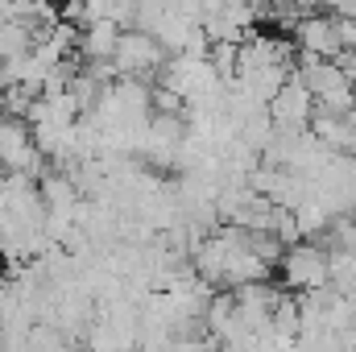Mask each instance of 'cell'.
I'll list each match as a JSON object with an SVG mask.
<instances>
[{
    "mask_svg": "<svg viewBox=\"0 0 356 352\" xmlns=\"http://www.w3.org/2000/svg\"><path fill=\"white\" fill-rule=\"evenodd\" d=\"M266 112H269L273 133H307V125L315 116V99H311V91L302 88L298 79H286L282 88L269 95Z\"/></svg>",
    "mask_w": 356,
    "mask_h": 352,
    "instance_id": "3",
    "label": "cell"
},
{
    "mask_svg": "<svg viewBox=\"0 0 356 352\" xmlns=\"http://www.w3.org/2000/svg\"><path fill=\"white\" fill-rule=\"evenodd\" d=\"M290 33H294L298 54H307V58H336L340 54V25L332 13H302L290 25Z\"/></svg>",
    "mask_w": 356,
    "mask_h": 352,
    "instance_id": "4",
    "label": "cell"
},
{
    "mask_svg": "<svg viewBox=\"0 0 356 352\" xmlns=\"http://www.w3.org/2000/svg\"><path fill=\"white\" fill-rule=\"evenodd\" d=\"M170 54L162 50V42L154 38V33H145V29H120V38H116V50H112V71L116 75H124V79H154L158 71H162V63H166Z\"/></svg>",
    "mask_w": 356,
    "mask_h": 352,
    "instance_id": "1",
    "label": "cell"
},
{
    "mask_svg": "<svg viewBox=\"0 0 356 352\" xmlns=\"http://www.w3.org/2000/svg\"><path fill=\"white\" fill-rule=\"evenodd\" d=\"M282 273V286L307 294V290H323L327 286V249L319 241H298L290 249H282V257L273 265Z\"/></svg>",
    "mask_w": 356,
    "mask_h": 352,
    "instance_id": "2",
    "label": "cell"
},
{
    "mask_svg": "<svg viewBox=\"0 0 356 352\" xmlns=\"http://www.w3.org/2000/svg\"><path fill=\"white\" fill-rule=\"evenodd\" d=\"M116 38H120V25H116V21H88V25L75 33V54H79L83 63H112Z\"/></svg>",
    "mask_w": 356,
    "mask_h": 352,
    "instance_id": "5",
    "label": "cell"
}]
</instances>
